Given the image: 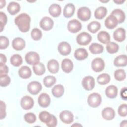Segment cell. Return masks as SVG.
I'll return each instance as SVG.
<instances>
[{"label":"cell","instance_id":"obj_23","mask_svg":"<svg viewBox=\"0 0 127 127\" xmlns=\"http://www.w3.org/2000/svg\"><path fill=\"white\" fill-rule=\"evenodd\" d=\"M8 12L11 15H15L20 10V6L19 4L16 2H10L7 7Z\"/></svg>","mask_w":127,"mask_h":127},{"label":"cell","instance_id":"obj_50","mask_svg":"<svg viewBox=\"0 0 127 127\" xmlns=\"http://www.w3.org/2000/svg\"><path fill=\"white\" fill-rule=\"evenodd\" d=\"M120 96L122 99L127 100V88L126 87H123L120 91Z\"/></svg>","mask_w":127,"mask_h":127},{"label":"cell","instance_id":"obj_19","mask_svg":"<svg viewBox=\"0 0 127 127\" xmlns=\"http://www.w3.org/2000/svg\"><path fill=\"white\" fill-rule=\"evenodd\" d=\"M47 68L49 71L52 73H56L59 69L58 62L55 59L50 60L47 63Z\"/></svg>","mask_w":127,"mask_h":127},{"label":"cell","instance_id":"obj_41","mask_svg":"<svg viewBox=\"0 0 127 127\" xmlns=\"http://www.w3.org/2000/svg\"><path fill=\"white\" fill-rule=\"evenodd\" d=\"M31 36L35 41L39 40L42 37V33L41 30L38 28H34L31 32Z\"/></svg>","mask_w":127,"mask_h":127},{"label":"cell","instance_id":"obj_18","mask_svg":"<svg viewBox=\"0 0 127 127\" xmlns=\"http://www.w3.org/2000/svg\"><path fill=\"white\" fill-rule=\"evenodd\" d=\"M12 46L13 49L16 51L23 50L25 46V41L20 37L14 38L12 42Z\"/></svg>","mask_w":127,"mask_h":127},{"label":"cell","instance_id":"obj_44","mask_svg":"<svg viewBox=\"0 0 127 127\" xmlns=\"http://www.w3.org/2000/svg\"><path fill=\"white\" fill-rule=\"evenodd\" d=\"M0 31L2 32L4 26L6 25L7 21L6 15L2 11L0 12Z\"/></svg>","mask_w":127,"mask_h":127},{"label":"cell","instance_id":"obj_17","mask_svg":"<svg viewBox=\"0 0 127 127\" xmlns=\"http://www.w3.org/2000/svg\"><path fill=\"white\" fill-rule=\"evenodd\" d=\"M118 22L116 17L110 14L109 15L105 20V26L110 29H112L115 28L118 25Z\"/></svg>","mask_w":127,"mask_h":127},{"label":"cell","instance_id":"obj_9","mask_svg":"<svg viewBox=\"0 0 127 127\" xmlns=\"http://www.w3.org/2000/svg\"><path fill=\"white\" fill-rule=\"evenodd\" d=\"M60 119L63 123L69 124L73 122L74 120V116L73 114L69 111L64 110L62 111L59 116Z\"/></svg>","mask_w":127,"mask_h":127},{"label":"cell","instance_id":"obj_14","mask_svg":"<svg viewBox=\"0 0 127 127\" xmlns=\"http://www.w3.org/2000/svg\"><path fill=\"white\" fill-rule=\"evenodd\" d=\"M38 102L40 106L42 108H47L50 104L51 99L48 94L42 93L38 97Z\"/></svg>","mask_w":127,"mask_h":127},{"label":"cell","instance_id":"obj_52","mask_svg":"<svg viewBox=\"0 0 127 127\" xmlns=\"http://www.w3.org/2000/svg\"><path fill=\"white\" fill-rule=\"evenodd\" d=\"M0 8H2L3 7H4L5 6L6 4V2L5 0H0Z\"/></svg>","mask_w":127,"mask_h":127},{"label":"cell","instance_id":"obj_13","mask_svg":"<svg viewBox=\"0 0 127 127\" xmlns=\"http://www.w3.org/2000/svg\"><path fill=\"white\" fill-rule=\"evenodd\" d=\"M58 50L61 55L66 56L70 53L71 48L68 43L66 42H62L59 44Z\"/></svg>","mask_w":127,"mask_h":127},{"label":"cell","instance_id":"obj_24","mask_svg":"<svg viewBox=\"0 0 127 127\" xmlns=\"http://www.w3.org/2000/svg\"><path fill=\"white\" fill-rule=\"evenodd\" d=\"M88 53L86 50L84 48H79L75 50L74 56L75 59L81 61L86 59L88 57Z\"/></svg>","mask_w":127,"mask_h":127},{"label":"cell","instance_id":"obj_7","mask_svg":"<svg viewBox=\"0 0 127 127\" xmlns=\"http://www.w3.org/2000/svg\"><path fill=\"white\" fill-rule=\"evenodd\" d=\"M82 28V24L78 20L73 19L70 20L67 24V29L69 32L76 33L79 31Z\"/></svg>","mask_w":127,"mask_h":127},{"label":"cell","instance_id":"obj_54","mask_svg":"<svg viewBox=\"0 0 127 127\" xmlns=\"http://www.w3.org/2000/svg\"><path fill=\"white\" fill-rule=\"evenodd\" d=\"M120 127H127V121L124 120L122 121L120 124Z\"/></svg>","mask_w":127,"mask_h":127},{"label":"cell","instance_id":"obj_25","mask_svg":"<svg viewBox=\"0 0 127 127\" xmlns=\"http://www.w3.org/2000/svg\"><path fill=\"white\" fill-rule=\"evenodd\" d=\"M49 12L54 17L60 16L61 13V7L58 4H52L49 8Z\"/></svg>","mask_w":127,"mask_h":127},{"label":"cell","instance_id":"obj_55","mask_svg":"<svg viewBox=\"0 0 127 127\" xmlns=\"http://www.w3.org/2000/svg\"><path fill=\"white\" fill-rule=\"evenodd\" d=\"M77 125H78V126H82L81 125H80V124H77V123H76V124H74V125H73L72 126H77Z\"/></svg>","mask_w":127,"mask_h":127},{"label":"cell","instance_id":"obj_15","mask_svg":"<svg viewBox=\"0 0 127 127\" xmlns=\"http://www.w3.org/2000/svg\"><path fill=\"white\" fill-rule=\"evenodd\" d=\"M61 67L62 70L65 73H68L71 72L73 68V64L69 59H64L62 61Z\"/></svg>","mask_w":127,"mask_h":127},{"label":"cell","instance_id":"obj_39","mask_svg":"<svg viewBox=\"0 0 127 127\" xmlns=\"http://www.w3.org/2000/svg\"><path fill=\"white\" fill-rule=\"evenodd\" d=\"M43 82L44 85L49 88L53 86L56 83V79L53 76H47L44 77Z\"/></svg>","mask_w":127,"mask_h":127},{"label":"cell","instance_id":"obj_28","mask_svg":"<svg viewBox=\"0 0 127 127\" xmlns=\"http://www.w3.org/2000/svg\"><path fill=\"white\" fill-rule=\"evenodd\" d=\"M64 92V86L61 84H57L53 87L52 89V93L53 95L56 97L59 98L62 97Z\"/></svg>","mask_w":127,"mask_h":127},{"label":"cell","instance_id":"obj_40","mask_svg":"<svg viewBox=\"0 0 127 127\" xmlns=\"http://www.w3.org/2000/svg\"><path fill=\"white\" fill-rule=\"evenodd\" d=\"M126 77V74L124 70L119 69L116 70L114 72V77L118 81H123Z\"/></svg>","mask_w":127,"mask_h":127},{"label":"cell","instance_id":"obj_38","mask_svg":"<svg viewBox=\"0 0 127 127\" xmlns=\"http://www.w3.org/2000/svg\"><path fill=\"white\" fill-rule=\"evenodd\" d=\"M107 44L106 50L109 53L114 54L118 51L119 46L117 43L113 42H109Z\"/></svg>","mask_w":127,"mask_h":127},{"label":"cell","instance_id":"obj_5","mask_svg":"<svg viewBox=\"0 0 127 127\" xmlns=\"http://www.w3.org/2000/svg\"><path fill=\"white\" fill-rule=\"evenodd\" d=\"M92 40V36L87 32H82L76 37L77 43L82 46L88 45Z\"/></svg>","mask_w":127,"mask_h":127},{"label":"cell","instance_id":"obj_8","mask_svg":"<svg viewBox=\"0 0 127 127\" xmlns=\"http://www.w3.org/2000/svg\"><path fill=\"white\" fill-rule=\"evenodd\" d=\"M42 88L41 83L36 81L30 82L27 85L28 91L32 95H36L38 94L41 90Z\"/></svg>","mask_w":127,"mask_h":127},{"label":"cell","instance_id":"obj_35","mask_svg":"<svg viewBox=\"0 0 127 127\" xmlns=\"http://www.w3.org/2000/svg\"><path fill=\"white\" fill-rule=\"evenodd\" d=\"M101 28V24L96 21H93L90 22L88 26L87 29L89 31L92 33H95Z\"/></svg>","mask_w":127,"mask_h":127},{"label":"cell","instance_id":"obj_30","mask_svg":"<svg viewBox=\"0 0 127 127\" xmlns=\"http://www.w3.org/2000/svg\"><path fill=\"white\" fill-rule=\"evenodd\" d=\"M98 40L102 43L108 44L110 41V36L106 31H101L97 35Z\"/></svg>","mask_w":127,"mask_h":127},{"label":"cell","instance_id":"obj_46","mask_svg":"<svg viewBox=\"0 0 127 127\" xmlns=\"http://www.w3.org/2000/svg\"><path fill=\"white\" fill-rule=\"evenodd\" d=\"M127 105L126 104L121 105L118 108V112L119 115L121 117H126L127 113Z\"/></svg>","mask_w":127,"mask_h":127},{"label":"cell","instance_id":"obj_1","mask_svg":"<svg viewBox=\"0 0 127 127\" xmlns=\"http://www.w3.org/2000/svg\"><path fill=\"white\" fill-rule=\"evenodd\" d=\"M30 21L31 18L29 15L25 13L19 14L14 19L15 24L18 26L19 30L23 33L29 30Z\"/></svg>","mask_w":127,"mask_h":127},{"label":"cell","instance_id":"obj_47","mask_svg":"<svg viewBox=\"0 0 127 127\" xmlns=\"http://www.w3.org/2000/svg\"><path fill=\"white\" fill-rule=\"evenodd\" d=\"M0 119L2 120L6 117V105L4 102L0 101Z\"/></svg>","mask_w":127,"mask_h":127},{"label":"cell","instance_id":"obj_42","mask_svg":"<svg viewBox=\"0 0 127 127\" xmlns=\"http://www.w3.org/2000/svg\"><path fill=\"white\" fill-rule=\"evenodd\" d=\"M24 120L28 124H33L36 121V116L33 113H27L24 116Z\"/></svg>","mask_w":127,"mask_h":127},{"label":"cell","instance_id":"obj_3","mask_svg":"<svg viewBox=\"0 0 127 127\" xmlns=\"http://www.w3.org/2000/svg\"><path fill=\"white\" fill-rule=\"evenodd\" d=\"M25 60L28 64L34 65L39 62L40 56L37 53L31 51L26 54Z\"/></svg>","mask_w":127,"mask_h":127},{"label":"cell","instance_id":"obj_2","mask_svg":"<svg viewBox=\"0 0 127 127\" xmlns=\"http://www.w3.org/2000/svg\"><path fill=\"white\" fill-rule=\"evenodd\" d=\"M102 102V97L98 93L90 94L87 98V103L89 106L92 108H96L99 106Z\"/></svg>","mask_w":127,"mask_h":127},{"label":"cell","instance_id":"obj_37","mask_svg":"<svg viewBox=\"0 0 127 127\" xmlns=\"http://www.w3.org/2000/svg\"><path fill=\"white\" fill-rule=\"evenodd\" d=\"M97 82L101 85H105L110 81V76L107 73H102L97 77Z\"/></svg>","mask_w":127,"mask_h":127},{"label":"cell","instance_id":"obj_6","mask_svg":"<svg viewBox=\"0 0 127 127\" xmlns=\"http://www.w3.org/2000/svg\"><path fill=\"white\" fill-rule=\"evenodd\" d=\"M91 11L90 9L87 7H81L78 9L77 15L78 18L83 21L89 20L91 17Z\"/></svg>","mask_w":127,"mask_h":127},{"label":"cell","instance_id":"obj_34","mask_svg":"<svg viewBox=\"0 0 127 127\" xmlns=\"http://www.w3.org/2000/svg\"><path fill=\"white\" fill-rule=\"evenodd\" d=\"M33 69L35 74L37 75H42L45 72V67L42 63L39 62L33 65Z\"/></svg>","mask_w":127,"mask_h":127},{"label":"cell","instance_id":"obj_21","mask_svg":"<svg viewBox=\"0 0 127 127\" xmlns=\"http://www.w3.org/2000/svg\"><path fill=\"white\" fill-rule=\"evenodd\" d=\"M114 64L117 67L126 66L127 64V58L126 55H121L115 58Z\"/></svg>","mask_w":127,"mask_h":127},{"label":"cell","instance_id":"obj_32","mask_svg":"<svg viewBox=\"0 0 127 127\" xmlns=\"http://www.w3.org/2000/svg\"><path fill=\"white\" fill-rule=\"evenodd\" d=\"M111 14L116 17L119 23L123 22L125 20V14L124 12L120 9H115L113 10Z\"/></svg>","mask_w":127,"mask_h":127},{"label":"cell","instance_id":"obj_33","mask_svg":"<svg viewBox=\"0 0 127 127\" xmlns=\"http://www.w3.org/2000/svg\"><path fill=\"white\" fill-rule=\"evenodd\" d=\"M53 116V115H52L50 113L44 111L40 113L39 118L42 122L47 124L51 121Z\"/></svg>","mask_w":127,"mask_h":127},{"label":"cell","instance_id":"obj_12","mask_svg":"<svg viewBox=\"0 0 127 127\" xmlns=\"http://www.w3.org/2000/svg\"><path fill=\"white\" fill-rule=\"evenodd\" d=\"M53 20L50 17L48 16L43 17L40 22V26L41 28L45 31L51 30L53 28Z\"/></svg>","mask_w":127,"mask_h":127},{"label":"cell","instance_id":"obj_4","mask_svg":"<svg viewBox=\"0 0 127 127\" xmlns=\"http://www.w3.org/2000/svg\"><path fill=\"white\" fill-rule=\"evenodd\" d=\"M92 70L96 72H99L103 70L105 67V62L101 58H96L91 62Z\"/></svg>","mask_w":127,"mask_h":127},{"label":"cell","instance_id":"obj_53","mask_svg":"<svg viewBox=\"0 0 127 127\" xmlns=\"http://www.w3.org/2000/svg\"><path fill=\"white\" fill-rule=\"evenodd\" d=\"M115 3H117V4H121L123 3H124L125 0H114L113 1Z\"/></svg>","mask_w":127,"mask_h":127},{"label":"cell","instance_id":"obj_22","mask_svg":"<svg viewBox=\"0 0 127 127\" xmlns=\"http://www.w3.org/2000/svg\"><path fill=\"white\" fill-rule=\"evenodd\" d=\"M105 94L110 99L115 98L118 94V88L114 85H109L105 89Z\"/></svg>","mask_w":127,"mask_h":127},{"label":"cell","instance_id":"obj_27","mask_svg":"<svg viewBox=\"0 0 127 127\" xmlns=\"http://www.w3.org/2000/svg\"><path fill=\"white\" fill-rule=\"evenodd\" d=\"M31 70L30 68L27 66H23L20 68L18 70L19 76L23 79H27L31 76Z\"/></svg>","mask_w":127,"mask_h":127},{"label":"cell","instance_id":"obj_43","mask_svg":"<svg viewBox=\"0 0 127 127\" xmlns=\"http://www.w3.org/2000/svg\"><path fill=\"white\" fill-rule=\"evenodd\" d=\"M10 78L7 75L0 76V85L2 87L8 86L10 83Z\"/></svg>","mask_w":127,"mask_h":127},{"label":"cell","instance_id":"obj_26","mask_svg":"<svg viewBox=\"0 0 127 127\" xmlns=\"http://www.w3.org/2000/svg\"><path fill=\"white\" fill-rule=\"evenodd\" d=\"M74 5L72 3H68L65 5L64 9V16L66 18H69L74 14Z\"/></svg>","mask_w":127,"mask_h":127},{"label":"cell","instance_id":"obj_36","mask_svg":"<svg viewBox=\"0 0 127 127\" xmlns=\"http://www.w3.org/2000/svg\"><path fill=\"white\" fill-rule=\"evenodd\" d=\"M11 64L15 67L20 66L22 63V58L18 54H14L10 57Z\"/></svg>","mask_w":127,"mask_h":127},{"label":"cell","instance_id":"obj_56","mask_svg":"<svg viewBox=\"0 0 127 127\" xmlns=\"http://www.w3.org/2000/svg\"><path fill=\"white\" fill-rule=\"evenodd\" d=\"M101 1L102 2H108L109 1V0H106V1Z\"/></svg>","mask_w":127,"mask_h":127},{"label":"cell","instance_id":"obj_45","mask_svg":"<svg viewBox=\"0 0 127 127\" xmlns=\"http://www.w3.org/2000/svg\"><path fill=\"white\" fill-rule=\"evenodd\" d=\"M9 45V40L8 39L5 37L1 36L0 37V49H5Z\"/></svg>","mask_w":127,"mask_h":127},{"label":"cell","instance_id":"obj_51","mask_svg":"<svg viewBox=\"0 0 127 127\" xmlns=\"http://www.w3.org/2000/svg\"><path fill=\"white\" fill-rule=\"evenodd\" d=\"M0 64H5V63L6 62V60H7L6 56L4 54L1 53L0 54Z\"/></svg>","mask_w":127,"mask_h":127},{"label":"cell","instance_id":"obj_31","mask_svg":"<svg viewBox=\"0 0 127 127\" xmlns=\"http://www.w3.org/2000/svg\"><path fill=\"white\" fill-rule=\"evenodd\" d=\"M107 9L105 7L100 6L96 9L94 11V16L96 19H102L107 14Z\"/></svg>","mask_w":127,"mask_h":127},{"label":"cell","instance_id":"obj_10","mask_svg":"<svg viewBox=\"0 0 127 127\" xmlns=\"http://www.w3.org/2000/svg\"><path fill=\"white\" fill-rule=\"evenodd\" d=\"M83 87L87 91L92 90L95 86V80L92 76H87L83 78L82 81Z\"/></svg>","mask_w":127,"mask_h":127},{"label":"cell","instance_id":"obj_11","mask_svg":"<svg viewBox=\"0 0 127 127\" xmlns=\"http://www.w3.org/2000/svg\"><path fill=\"white\" fill-rule=\"evenodd\" d=\"M34 104L33 99L30 96H25L22 98L20 101V105L22 109L25 110L31 109Z\"/></svg>","mask_w":127,"mask_h":127},{"label":"cell","instance_id":"obj_16","mask_svg":"<svg viewBox=\"0 0 127 127\" xmlns=\"http://www.w3.org/2000/svg\"><path fill=\"white\" fill-rule=\"evenodd\" d=\"M114 39L119 42L124 41L126 38V31L123 28H118L113 33Z\"/></svg>","mask_w":127,"mask_h":127},{"label":"cell","instance_id":"obj_48","mask_svg":"<svg viewBox=\"0 0 127 127\" xmlns=\"http://www.w3.org/2000/svg\"><path fill=\"white\" fill-rule=\"evenodd\" d=\"M8 72V68L5 64H0V76L7 75Z\"/></svg>","mask_w":127,"mask_h":127},{"label":"cell","instance_id":"obj_20","mask_svg":"<svg viewBox=\"0 0 127 127\" xmlns=\"http://www.w3.org/2000/svg\"><path fill=\"white\" fill-rule=\"evenodd\" d=\"M102 116L106 120H111L114 118L115 112L113 108L111 107H107L102 110Z\"/></svg>","mask_w":127,"mask_h":127},{"label":"cell","instance_id":"obj_29","mask_svg":"<svg viewBox=\"0 0 127 127\" xmlns=\"http://www.w3.org/2000/svg\"><path fill=\"white\" fill-rule=\"evenodd\" d=\"M89 50L93 54H99L103 52L104 47L101 44L97 43H93L89 47Z\"/></svg>","mask_w":127,"mask_h":127},{"label":"cell","instance_id":"obj_49","mask_svg":"<svg viewBox=\"0 0 127 127\" xmlns=\"http://www.w3.org/2000/svg\"><path fill=\"white\" fill-rule=\"evenodd\" d=\"M57 125V120L54 115L53 116L51 121L49 123L46 124V125L49 127H54L56 126Z\"/></svg>","mask_w":127,"mask_h":127}]
</instances>
